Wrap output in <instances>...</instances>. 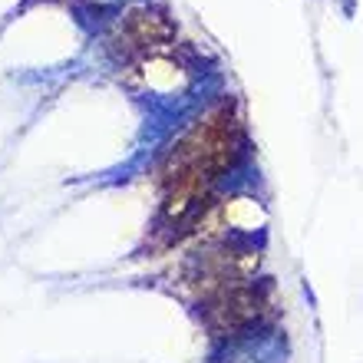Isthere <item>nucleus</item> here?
I'll return each instance as SVG.
<instances>
[{
  "mask_svg": "<svg viewBox=\"0 0 363 363\" xmlns=\"http://www.w3.org/2000/svg\"><path fill=\"white\" fill-rule=\"evenodd\" d=\"M241 152V125L228 103L215 106L208 116H201L189 133L172 145V152L162 165L165 189V218L172 225L199 218L201 201H208L211 185L228 172Z\"/></svg>",
  "mask_w": 363,
  "mask_h": 363,
  "instance_id": "f257e3e1",
  "label": "nucleus"
},
{
  "mask_svg": "<svg viewBox=\"0 0 363 363\" xmlns=\"http://www.w3.org/2000/svg\"><path fill=\"white\" fill-rule=\"evenodd\" d=\"M172 23L155 13V10H133L125 17L123 30H119V40H123L125 53H143V50H155L172 40Z\"/></svg>",
  "mask_w": 363,
  "mask_h": 363,
  "instance_id": "f03ea898",
  "label": "nucleus"
}]
</instances>
